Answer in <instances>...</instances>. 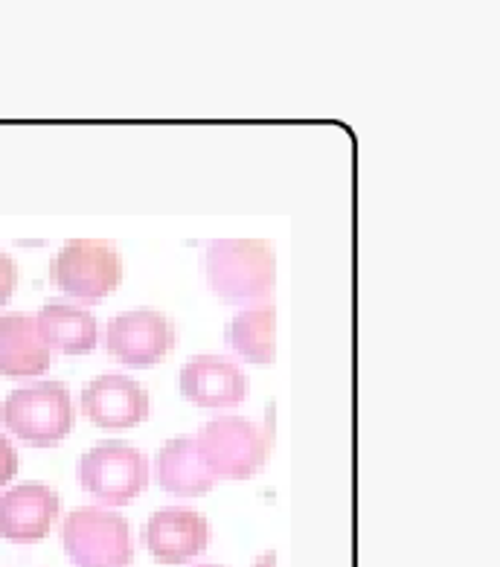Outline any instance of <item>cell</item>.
Instances as JSON below:
<instances>
[{
  "mask_svg": "<svg viewBox=\"0 0 500 567\" xmlns=\"http://www.w3.org/2000/svg\"><path fill=\"white\" fill-rule=\"evenodd\" d=\"M204 271L227 303H259L274 291L277 259L262 239H216L207 245Z\"/></svg>",
  "mask_w": 500,
  "mask_h": 567,
  "instance_id": "1",
  "label": "cell"
},
{
  "mask_svg": "<svg viewBox=\"0 0 500 567\" xmlns=\"http://www.w3.org/2000/svg\"><path fill=\"white\" fill-rule=\"evenodd\" d=\"M143 542L152 559L160 565H184L196 559L198 553L207 550L210 544V524L196 509L184 506H169L157 509L143 529Z\"/></svg>",
  "mask_w": 500,
  "mask_h": 567,
  "instance_id": "8",
  "label": "cell"
},
{
  "mask_svg": "<svg viewBox=\"0 0 500 567\" xmlns=\"http://www.w3.org/2000/svg\"><path fill=\"white\" fill-rule=\"evenodd\" d=\"M18 286V268L12 262V257L0 254V306L9 303V297L15 295Z\"/></svg>",
  "mask_w": 500,
  "mask_h": 567,
  "instance_id": "16",
  "label": "cell"
},
{
  "mask_svg": "<svg viewBox=\"0 0 500 567\" xmlns=\"http://www.w3.org/2000/svg\"><path fill=\"white\" fill-rule=\"evenodd\" d=\"M257 567H277V553H265V556H259Z\"/></svg>",
  "mask_w": 500,
  "mask_h": 567,
  "instance_id": "18",
  "label": "cell"
},
{
  "mask_svg": "<svg viewBox=\"0 0 500 567\" xmlns=\"http://www.w3.org/2000/svg\"><path fill=\"white\" fill-rule=\"evenodd\" d=\"M196 443L212 477L248 481L268 463L274 434L271 427L259 422L242 420V416H221L201 427Z\"/></svg>",
  "mask_w": 500,
  "mask_h": 567,
  "instance_id": "3",
  "label": "cell"
},
{
  "mask_svg": "<svg viewBox=\"0 0 500 567\" xmlns=\"http://www.w3.org/2000/svg\"><path fill=\"white\" fill-rule=\"evenodd\" d=\"M180 396L196 408L221 411L236 408L248 393V379L230 358L221 355H196L189 358L178 375Z\"/></svg>",
  "mask_w": 500,
  "mask_h": 567,
  "instance_id": "10",
  "label": "cell"
},
{
  "mask_svg": "<svg viewBox=\"0 0 500 567\" xmlns=\"http://www.w3.org/2000/svg\"><path fill=\"white\" fill-rule=\"evenodd\" d=\"M274 309L271 306H257V309L239 311L230 327H227V341L244 361L257 367L274 364Z\"/></svg>",
  "mask_w": 500,
  "mask_h": 567,
  "instance_id": "15",
  "label": "cell"
},
{
  "mask_svg": "<svg viewBox=\"0 0 500 567\" xmlns=\"http://www.w3.org/2000/svg\"><path fill=\"white\" fill-rule=\"evenodd\" d=\"M76 477L102 504H128L149 486V460L128 443H100L79 460Z\"/></svg>",
  "mask_w": 500,
  "mask_h": 567,
  "instance_id": "6",
  "label": "cell"
},
{
  "mask_svg": "<svg viewBox=\"0 0 500 567\" xmlns=\"http://www.w3.org/2000/svg\"><path fill=\"white\" fill-rule=\"evenodd\" d=\"M62 544L76 567H125L134 556L128 520L102 506L73 509L64 518Z\"/></svg>",
  "mask_w": 500,
  "mask_h": 567,
  "instance_id": "4",
  "label": "cell"
},
{
  "mask_svg": "<svg viewBox=\"0 0 500 567\" xmlns=\"http://www.w3.org/2000/svg\"><path fill=\"white\" fill-rule=\"evenodd\" d=\"M50 280L82 303H96L123 282V259L108 241L73 239L50 262Z\"/></svg>",
  "mask_w": 500,
  "mask_h": 567,
  "instance_id": "5",
  "label": "cell"
},
{
  "mask_svg": "<svg viewBox=\"0 0 500 567\" xmlns=\"http://www.w3.org/2000/svg\"><path fill=\"white\" fill-rule=\"evenodd\" d=\"M59 515V495L44 483H24L0 495V538L32 544L48 536Z\"/></svg>",
  "mask_w": 500,
  "mask_h": 567,
  "instance_id": "11",
  "label": "cell"
},
{
  "mask_svg": "<svg viewBox=\"0 0 500 567\" xmlns=\"http://www.w3.org/2000/svg\"><path fill=\"white\" fill-rule=\"evenodd\" d=\"M0 425L27 445L50 449L73 431L71 393L59 381H41L12 390L0 402Z\"/></svg>",
  "mask_w": 500,
  "mask_h": 567,
  "instance_id": "2",
  "label": "cell"
},
{
  "mask_svg": "<svg viewBox=\"0 0 500 567\" xmlns=\"http://www.w3.org/2000/svg\"><path fill=\"white\" fill-rule=\"evenodd\" d=\"M41 341L48 350H59L64 355H85L96 347V318L87 309L73 303H48L35 318Z\"/></svg>",
  "mask_w": 500,
  "mask_h": 567,
  "instance_id": "14",
  "label": "cell"
},
{
  "mask_svg": "<svg viewBox=\"0 0 500 567\" xmlns=\"http://www.w3.org/2000/svg\"><path fill=\"white\" fill-rule=\"evenodd\" d=\"M175 341L178 332L173 320L152 309L123 311L111 320L105 334L111 355L134 370H149L157 361H164L175 350Z\"/></svg>",
  "mask_w": 500,
  "mask_h": 567,
  "instance_id": "7",
  "label": "cell"
},
{
  "mask_svg": "<svg viewBox=\"0 0 500 567\" xmlns=\"http://www.w3.org/2000/svg\"><path fill=\"white\" fill-rule=\"evenodd\" d=\"M18 474V451L12 449L7 436L0 434V486H7Z\"/></svg>",
  "mask_w": 500,
  "mask_h": 567,
  "instance_id": "17",
  "label": "cell"
},
{
  "mask_svg": "<svg viewBox=\"0 0 500 567\" xmlns=\"http://www.w3.org/2000/svg\"><path fill=\"white\" fill-rule=\"evenodd\" d=\"M48 367L50 350L41 341L35 318L24 311L0 315V375L24 379V375H41Z\"/></svg>",
  "mask_w": 500,
  "mask_h": 567,
  "instance_id": "12",
  "label": "cell"
},
{
  "mask_svg": "<svg viewBox=\"0 0 500 567\" xmlns=\"http://www.w3.org/2000/svg\"><path fill=\"white\" fill-rule=\"evenodd\" d=\"M201 567H219V565H201Z\"/></svg>",
  "mask_w": 500,
  "mask_h": 567,
  "instance_id": "19",
  "label": "cell"
},
{
  "mask_svg": "<svg viewBox=\"0 0 500 567\" xmlns=\"http://www.w3.org/2000/svg\"><path fill=\"white\" fill-rule=\"evenodd\" d=\"M82 411L105 431L134 427L149 416V390L128 375H100L82 390Z\"/></svg>",
  "mask_w": 500,
  "mask_h": 567,
  "instance_id": "9",
  "label": "cell"
},
{
  "mask_svg": "<svg viewBox=\"0 0 500 567\" xmlns=\"http://www.w3.org/2000/svg\"><path fill=\"white\" fill-rule=\"evenodd\" d=\"M157 483L169 495L198 497L216 486V477L204 463L196 440L178 436V440H169L157 454Z\"/></svg>",
  "mask_w": 500,
  "mask_h": 567,
  "instance_id": "13",
  "label": "cell"
}]
</instances>
